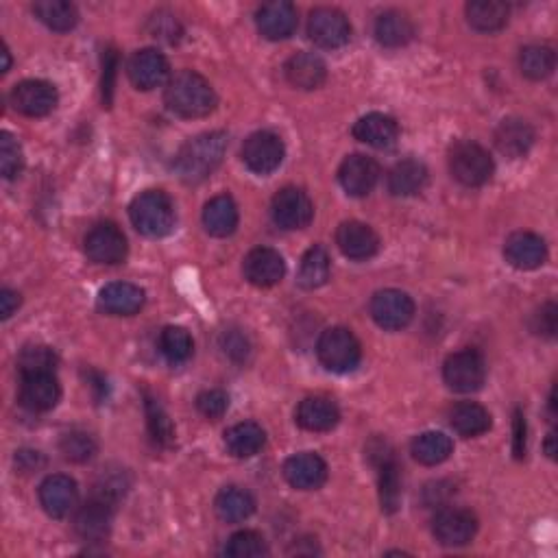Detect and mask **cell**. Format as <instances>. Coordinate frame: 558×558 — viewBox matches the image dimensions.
I'll return each instance as SVG.
<instances>
[{
	"instance_id": "6da1fadb",
	"label": "cell",
	"mask_w": 558,
	"mask_h": 558,
	"mask_svg": "<svg viewBox=\"0 0 558 558\" xmlns=\"http://www.w3.org/2000/svg\"><path fill=\"white\" fill-rule=\"evenodd\" d=\"M227 153V136L223 131L201 133L190 138L175 157V171L186 184H199L223 164Z\"/></svg>"
},
{
	"instance_id": "7a4b0ae2",
	"label": "cell",
	"mask_w": 558,
	"mask_h": 558,
	"mask_svg": "<svg viewBox=\"0 0 558 558\" xmlns=\"http://www.w3.org/2000/svg\"><path fill=\"white\" fill-rule=\"evenodd\" d=\"M164 101L166 107L181 118L210 116L218 103L210 81L194 70H181L168 81Z\"/></svg>"
},
{
	"instance_id": "3957f363",
	"label": "cell",
	"mask_w": 558,
	"mask_h": 558,
	"mask_svg": "<svg viewBox=\"0 0 558 558\" xmlns=\"http://www.w3.org/2000/svg\"><path fill=\"white\" fill-rule=\"evenodd\" d=\"M133 227L147 238H164L175 227L173 201L162 190H147L138 194L129 205Z\"/></svg>"
},
{
	"instance_id": "277c9868",
	"label": "cell",
	"mask_w": 558,
	"mask_h": 558,
	"mask_svg": "<svg viewBox=\"0 0 558 558\" xmlns=\"http://www.w3.org/2000/svg\"><path fill=\"white\" fill-rule=\"evenodd\" d=\"M450 171L458 184H463L467 188H478L489 184L495 171V164L487 149L471 140H463L454 144V149L450 153Z\"/></svg>"
},
{
	"instance_id": "5b68a950",
	"label": "cell",
	"mask_w": 558,
	"mask_h": 558,
	"mask_svg": "<svg viewBox=\"0 0 558 558\" xmlns=\"http://www.w3.org/2000/svg\"><path fill=\"white\" fill-rule=\"evenodd\" d=\"M317 356L325 369L334 373H349L360 365L362 349L358 338L345 327H330L317 343Z\"/></svg>"
},
{
	"instance_id": "8992f818",
	"label": "cell",
	"mask_w": 558,
	"mask_h": 558,
	"mask_svg": "<svg viewBox=\"0 0 558 558\" xmlns=\"http://www.w3.org/2000/svg\"><path fill=\"white\" fill-rule=\"evenodd\" d=\"M367 456L371 465L378 469L380 482V504L384 513H395L402 502V476L395 460L393 447L382 439H373L367 447Z\"/></svg>"
},
{
	"instance_id": "52a82bcc",
	"label": "cell",
	"mask_w": 558,
	"mask_h": 558,
	"mask_svg": "<svg viewBox=\"0 0 558 558\" xmlns=\"http://www.w3.org/2000/svg\"><path fill=\"white\" fill-rule=\"evenodd\" d=\"M443 380L456 393H476L487 380L484 358L473 349L456 351L443 365Z\"/></svg>"
},
{
	"instance_id": "ba28073f",
	"label": "cell",
	"mask_w": 558,
	"mask_h": 558,
	"mask_svg": "<svg viewBox=\"0 0 558 558\" xmlns=\"http://www.w3.org/2000/svg\"><path fill=\"white\" fill-rule=\"evenodd\" d=\"M371 317L382 330H404L415 319V301L404 290L386 288L371 299Z\"/></svg>"
},
{
	"instance_id": "9c48e42d",
	"label": "cell",
	"mask_w": 558,
	"mask_h": 558,
	"mask_svg": "<svg viewBox=\"0 0 558 558\" xmlns=\"http://www.w3.org/2000/svg\"><path fill=\"white\" fill-rule=\"evenodd\" d=\"M284 142L273 131L253 133L242 144V162L247 164L251 173L271 175L284 162Z\"/></svg>"
},
{
	"instance_id": "30bf717a",
	"label": "cell",
	"mask_w": 558,
	"mask_h": 558,
	"mask_svg": "<svg viewBox=\"0 0 558 558\" xmlns=\"http://www.w3.org/2000/svg\"><path fill=\"white\" fill-rule=\"evenodd\" d=\"M308 35L319 48L334 51V48H341L349 42L351 27L343 11L332 7H319L314 9L308 18Z\"/></svg>"
},
{
	"instance_id": "8fae6325",
	"label": "cell",
	"mask_w": 558,
	"mask_h": 558,
	"mask_svg": "<svg viewBox=\"0 0 558 558\" xmlns=\"http://www.w3.org/2000/svg\"><path fill=\"white\" fill-rule=\"evenodd\" d=\"M478 532V519L465 508H445L432 521V535L445 548H463Z\"/></svg>"
},
{
	"instance_id": "7c38bea8",
	"label": "cell",
	"mask_w": 558,
	"mask_h": 558,
	"mask_svg": "<svg viewBox=\"0 0 558 558\" xmlns=\"http://www.w3.org/2000/svg\"><path fill=\"white\" fill-rule=\"evenodd\" d=\"M83 249L96 264H120L127 258L129 245L125 234L114 223H99L88 232Z\"/></svg>"
},
{
	"instance_id": "4fadbf2b",
	"label": "cell",
	"mask_w": 558,
	"mask_h": 558,
	"mask_svg": "<svg viewBox=\"0 0 558 558\" xmlns=\"http://www.w3.org/2000/svg\"><path fill=\"white\" fill-rule=\"evenodd\" d=\"M271 214L277 227L293 232V229H303L310 225L314 216V205L306 192L290 186L275 194Z\"/></svg>"
},
{
	"instance_id": "5bb4252c",
	"label": "cell",
	"mask_w": 558,
	"mask_h": 558,
	"mask_svg": "<svg viewBox=\"0 0 558 558\" xmlns=\"http://www.w3.org/2000/svg\"><path fill=\"white\" fill-rule=\"evenodd\" d=\"M11 105L16 112L29 116V118H42L48 116L57 107V90L53 83L29 79L22 81L11 90Z\"/></svg>"
},
{
	"instance_id": "9a60e30c",
	"label": "cell",
	"mask_w": 558,
	"mask_h": 558,
	"mask_svg": "<svg viewBox=\"0 0 558 558\" xmlns=\"http://www.w3.org/2000/svg\"><path fill=\"white\" fill-rule=\"evenodd\" d=\"M129 79L138 90H155L166 83L168 75H171V66L168 59L155 51V48H142L136 55L129 59Z\"/></svg>"
},
{
	"instance_id": "2e32d148",
	"label": "cell",
	"mask_w": 558,
	"mask_h": 558,
	"mask_svg": "<svg viewBox=\"0 0 558 558\" xmlns=\"http://www.w3.org/2000/svg\"><path fill=\"white\" fill-rule=\"evenodd\" d=\"M338 181L349 197H367L380 181V166L373 157L349 155L338 171Z\"/></svg>"
},
{
	"instance_id": "e0dca14e",
	"label": "cell",
	"mask_w": 558,
	"mask_h": 558,
	"mask_svg": "<svg viewBox=\"0 0 558 558\" xmlns=\"http://www.w3.org/2000/svg\"><path fill=\"white\" fill-rule=\"evenodd\" d=\"M62 397V386L55 373H31L22 375L20 404L33 412L53 410Z\"/></svg>"
},
{
	"instance_id": "ac0fdd59",
	"label": "cell",
	"mask_w": 558,
	"mask_h": 558,
	"mask_svg": "<svg viewBox=\"0 0 558 558\" xmlns=\"http://www.w3.org/2000/svg\"><path fill=\"white\" fill-rule=\"evenodd\" d=\"M77 500H79L77 482L70 476L55 473V476H48L40 484V504L44 511L55 519H64L66 515H70V511H75Z\"/></svg>"
},
{
	"instance_id": "d6986e66",
	"label": "cell",
	"mask_w": 558,
	"mask_h": 558,
	"mask_svg": "<svg viewBox=\"0 0 558 558\" xmlns=\"http://www.w3.org/2000/svg\"><path fill=\"white\" fill-rule=\"evenodd\" d=\"M297 9L288 0H273L258 9L256 24L266 40H286L297 29Z\"/></svg>"
},
{
	"instance_id": "ffe728a7",
	"label": "cell",
	"mask_w": 558,
	"mask_h": 558,
	"mask_svg": "<svg viewBox=\"0 0 558 558\" xmlns=\"http://www.w3.org/2000/svg\"><path fill=\"white\" fill-rule=\"evenodd\" d=\"M284 478L293 489L314 491L327 480V465L319 454L301 452L290 456L284 463Z\"/></svg>"
},
{
	"instance_id": "44dd1931",
	"label": "cell",
	"mask_w": 558,
	"mask_h": 558,
	"mask_svg": "<svg viewBox=\"0 0 558 558\" xmlns=\"http://www.w3.org/2000/svg\"><path fill=\"white\" fill-rule=\"evenodd\" d=\"M242 271H245V277L253 286L271 288L284 279L286 264L275 249L258 247L247 253L245 262H242Z\"/></svg>"
},
{
	"instance_id": "7402d4cb",
	"label": "cell",
	"mask_w": 558,
	"mask_h": 558,
	"mask_svg": "<svg viewBox=\"0 0 558 558\" xmlns=\"http://www.w3.org/2000/svg\"><path fill=\"white\" fill-rule=\"evenodd\" d=\"M504 258L519 271H532L539 269L548 260V247H545V240L537 234L517 232L506 240Z\"/></svg>"
},
{
	"instance_id": "603a6c76",
	"label": "cell",
	"mask_w": 558,
	"mask_h": 558,
	"mask_svg": "<svg viewBox=\"0 0 558 558\" xmlns=\"http://www.w3.org/2000/svg\"><path fill=\"white\" fill-rule=\"evenodd\" d=\"M336 245L349 260H369L380 251V238L360 221H347L336 232Z\"/></svg>"
},
{
	"instance_id": "cb8c5ba5",
	"label": "cell",
	"mask_w": 558,
	"mask_h": 558,
	"mask_svg": "<svg viewBox=\"0 0 558 558\" xmlns=\"http://www.w3.org/2000/svg\"><path fill=\"white\" fill-rule=\"evenodd\" d=\"M112 521H114V506L103 500H92L83 504L77 515H75V530L81 539L99 543L105 541L112 532Z\"/></svg>"
},
{
	"instance_id": "d4e9b609",
	"label": "cell",
	"mask_w": 558,
	"mask_h": 558,
	"mask_svg": "<svg viewBox=\"0 0 558 558\" xmlns=\"http://www.w3.org/2000/svg\"><path fill=\"white\" fill-rule=\"evenodd\" d=\"M535 138V129L521 118H504L495 129V147L508 160H519V157L528 155Z\"/></svg>"
},
{
	"instance_id": "484cf974",
	"label": "cell",
	"mask_w": 558,
	"mask_h": 558,
	"mask_svg": "<svg viewBox=\"0 0 558 558\" xmlns=\"http://www.w3.org/2000/svg\"><path fill=\"white\" fill-rule=\"evenodd\" d=\"M144 290L129 282L107 284L99 293V308L114 317H131L144 306Z\"/></svg>"
},
{
	"instance_id": "4316f807",
	"label": "cell",
	"mask_w": 558,
	"mask_h": 558,
	"mask_svg": "<svg viewBox=\"0 0 558 558\" xmlns=\"http://www.w3.org/2000/svg\"><path fill=\"white\" fill-rule=\"evenodd\" d=\"M297 423L308 432H330L336 428L341 412L327 397H306L297 408Z\"/></svg>"
},
{
	"instance_id": "83f0119b",
	"label": "cell",
	"mask_w": 558,
	"mask_h": 558,
	"mask_svg": "<svg viewBox=\"0 0 558 558\" xmlns=\"http://www.w3.org/2000/svg\"><path fill=\"white\" fill-rule=\"evenodd\" d=\"M354 138L373 149H391L399 138V127L391 116L373 112L362 116L354 125Z\"/></svg>"
},
{
	"instance_id": "f1b7e54d",
	"label": "cell",
	"mask_w": 558,
	"mask_h": 558,
	"mask_svg": "<svg viewBox=\"0 0 558 558\" xmlns=\"http://www.w3.org/2000/svg\"><path fill=\"white\" fill-rule=\"evenodd\" d=\"M284 70L290 86L299 90H317L327 79V66L323 59L314 53H297L295 57L288 59Z\"/></svg>"
},
{
	"instance_id": "f546056e",
	"label": "cell",
	"mask_w": 558,
	"mask_h": 558,
	"mask_svg": "<svg viewBox=\"0 0 558 558\" xmlns=\"http://www.w3.org/2000/svg\"><path fill=\"white\" fill-rule=\"evenodd\" d=\"M238 208L229 194H218L212 201L205 203L203 227L214 238H227L238 227Z\"/></svg>"
},
{
	"instance_id": "4dcf8cb0",
	"label": "cell",
	"mask_w": 558,
	"mask_h": 558,
	"mask_svg": "<svg viewBox=\"0 0 558 558\" xmlns=\"http://www.w3.org/2000/svg\"><path fill=\"white\" fill-rule=\"evenodd\" d=\"M428 186V168L419 160L397 162L388 173V190L395 197H415Z\"/></svg>"
},
{
	"instance_id": "1f68e13d",
	"label": "cell",
	"mask_w": 558,
	"mask_h": 558,
	"mask_svg": "<svg viewBox=\"0 0 558 558\" xmlns=\"http://www.w3.org/2000/svg\"><path fill=\"white\" fill-rule=\"evenodd\" d=\"M467 22L480 33H495L508 24L511 9L500 0H473L465 7Z\"/></svg>"
},
{
	"instance_id": "d6a6232c",
	"label": "cell",
	"mask_w": 558,
	"mask_h": 558,
	"mask_svg": "<svg viewBox=\"0 0 558 558\" xmlns=\"http://www.w3.org/2000/svg\"><path fill=\"white\" fill-rule=\"evenodd\" d=\"M412 38H415V24L402 11H384L375 20V40L386 48L406 46Z\"/></svg>"
},
{
	"instance_id": "836d02e7",
	"label": "cell",
	"mask_w": 558,
	"mask_h": 558,
	"mask_svg": "<svg viewBox=\"0 0 558 558\" xmlns=\"http://www.w3.org/2000/svg\"><path fill=\"white\" fill-rule=\"evenodd\" d=\"M214 508L216 515L227 521V524H238V521H245L256 513V497L247 489L227 487L216 495Z\"/></svg>"
},
{
	"instance_id": "e575fe53",
	"label": "cell",
	"mask_w": 558,
	"mask_h": 558,
	"mask_svg": "<svg viewBox=\"0 0 558 558\" xmlns=\"http://www.w3.org/2000/svg\"><path fill=\"white\" fill-rule=\"evenodd\" d=\"M266 443L264 430L253 421L238 423V426L229 428L225 432V445L232 456L236 458H251L262 452V447Z\"/></svg>"
},
{
	"instance_id": "d590c367",
	"label": "cell",
	"mask_w": 558,
	"mask_h": 558,
	"mask_svg": "<svg viewBox=\"0 0 558 558\" xmlns=\"http://www.w3.org/2000/svg\"><path fill=\"white\" fill-rule=\"evenodd\" d=\"M450 423L454 432H458L465 439H473V436H480L484 432H489L491 428V415L489 410L476 404V402H463L456 404L450 412Z\"/></svg>"
},
{
	"instance_id": "8d00e7d4",
	"label": "cell",
	"mask_w": 558,
	"mask_h": 558,
	"mask_svg": "<svg viewBox=\"0 0 558 558\" xmlns=\"http://www.w3.org/2000/svg\"><path fill=\"white\" fill-rule=\"evenodd\" d=\"M454 452V441L443 432H423L412 441V456L417 463L426 467H436L445 463Z\"/></svg>"
},
{
	"instance_id": "74e56055",
	"label": "cell",
	"mask_w": 558,
	"mask_h": 558,
	"mask_svg": "<svg viewBox=\"0 0 558 558\" xmlns=\"http://www.w3.org/2000/svg\"><path fill=\"white\" fill-rule=\"evenodd\" d=\"M33 14L38 16L42 24H46L51 31L66 33L77 27L79 11L72 3L66 0H40L33 5Z\"/></svg>"
},
{
	"instance_id": "f35d334b",
	"label": "cell",
	"mask_w": 558,
	"mask_h": 558,
	"mask_svg": "<svg viewBox=\"0 0 558 558\" xmlns=\"http://www.w3.org/2000/svg\"><path fill=\"white\" fill-rule=\"evenodd\" d=\"M327 279H330V256H327L323 247H310L303 253L299 264V286L306 290H317L327 284Z\"/></svg>"
},
{
	"instance_id": "ab89813d",
	"label": "cell",
	"mask_w": 558,
	"mask_h": 558,
	"mask_svg": "<svg viewBox=\"0 0 558 558\" xmlns=\"http://www.w3.org/2000/svg\"><path fill=\"white\" fill-rule=\"evenodd\" d=\"M556 68V55L550 46H539L532 44L521 48L519 53V70L521 75L532 79V81H541L548 79Z\"/></svg>"
},
{
	"instance_id": "60d3db41",
	"label": "cell",
	"mask_w": 558,
	"mask_h": 558,
	"mask_svg": "<svg viewBox=\"0 0 558 558\" xmlns=\"http://www.w3.org/2000/svg\"><path fill=\"white\" fill-rule=\"evenodd\" d=\"M192 336L188 334V330L184 327H164V332L160 334V349L168 362L173 365H181L192 356Z\"/></svg>"
},
{
	"instance_id": "b9f144b4",
	"label": "cell",
	"mask_w": 558,
	"mask_h": 558,
	"mask_svg": "<svg viewBox=\"0 0 558 558\" xmlns=\"http://www.w3.org/2000/svg\"><path fill=\"white\" fill-rule=\"evenodd\" d=\"M269 554V545L256 530H240L229 537L225 545V556L229 558H262Z\"/></svg>"
},
{
	"instance_id": "7bdbcfd3",
	"label": "cell",
	"mask_w": 558,
	"mask_h": 558,
	"mask_svg": "<svg viewBox=\"0 0 558 558\" xmlns=\"http://www.w3.org/2000/svg\"><path fill=\"white\" fill-rule=\"evenodd\" d=\"M144 406H147V423H149L151 439L155 441V445L171 447L175 443V428L171 417L166 415L162 404L153 397H147V404Z\"/></svg>"
},
{
	"instance_id": "ee69618b",
	"label": "cell",
	"mask_w": 558,
	"mask_h": 558,
	"mask_svg": "<svg viewBox=\"0 0 558 558\" xmlns=\"http://www.w3.org/2000/svg\"><path fill=\"white\" fill-rule=\"evenodd\" d=\"M59 447H62V454L66 460H70V463H88V460H92L96 456V441H94V436H90L88 432H68L62 443H59Z\"/></svg>"
},
{
	"instance_id": "f6af8a7d",
	"label": "cell",
	"mask_w": 558,
	"mask_h": 558,
	"mask_svg": "<svg viewBox=\"0 0 558 558\" xmlns=\"http://www.w3.org/2000/svg\"><path fill=\"white\" fill-rule=\"evenodd\" d=\"M18 367L22 375H31V373H55L57 367V354L51 347L44 345H35V347H27L20 354Z\"/></svg>"
},
{
	"instance_id": "bcb514c9",
	"label": "cell",
	"mask_w": 558,
	"mask_h": 558,
	"mask_svg": "<svg viewBox=\"0 0 558 558\" xmlns=\"http://www.w3.org/2000/svg\"><path fill=\"white\" fill-rule=\"evenodd\" d=\"M24 164L20 142L11 136V133L3 131L0 136V171H3L5 179H14L20 175Z\"/></svg>"
},
{
	"instance_id": "7dc6e473",
	"label": "cell",
	"mask_w": 558,
	"mask_h": 558,
	"mask_svg": "<svg viewBox=\"0 0 558 558\" xmlns=\"http://www.w3.org/2000/svg\"><path fill=\"white\" fill-rule=\"evenodd\" d=\"M125 491H127L125 473H107V476H103L99 482H96L92 497L116 506L120 502V497L125 495Z\"/></svg>"
},
{
	"instance_id": "c3c4849f",
	"label": "cell",
	"mask_w": 558,
	"mask_h": 558,
	"mask_svg": "<svg viewBox=\"0 0 558 558\" xmlns=\"http://www.w3.org/2000/svg\"><path fill=\"white\" fill-rule=\"evenodd\" d=\"M149 31L155 40H162L168 44H175L181 38V27L173 14L168 11H157L149 20Z\"/></svg>"
},
{
	"instance_id": "681fc988",
	"label": "cell",
	"mask_w": 558,
	"mask_h": 558,
	"mask_svg": "<svg viewBox=\"0 0 558 558\" xmlns=\"http://www.w3.org/2000/svg\"><path fill=\"white\" fill-rule=\"evenodd\" d=\"M197 408H199L203 417L221 419L229 408V397H227V393L218 391V388H212V391H203L197 397Z\"/></svg>"
},
{
	"instance_id": "f907efd6",
	"label": "cell",
	"mask_w": 558,
	"mask_h": 558,
	"mask_svg": "<svg viewBox=\"0 0 558 558\" xmlns=\"http://www.w3.org/2000/svg\"><path fill=\"white\" fill-rule=\"evenodd\" d=\"M556 327H558V308L554 301H548L535 314V319H532V332L545 336V338H554Z\"/></svg>"
},
{
	"instance_id": "816d5d0a",
	"label": "cell",
	"mask_w": 558,
	"mask_h": 558,
	"mask_svg": "<svg viewBox=\"0 0 558 558\" xmlns=\"http://www.w3.org/2000/svg\"><path fill=\"white\" fill-rule=\"evenodd\" d=\"M221 347L225 351V356H229L234 362L247 360V356L251 354V345L247 341V336L240 334L238 330L225 332L221 338Z\"/></svg>"
},
{
	"instance_id": "f5cc1de1",
	"label": "cell",
	"mask_w": 558,
	"mask_h": 558,
	"mask_svg": "<svg viewBox=\"0 0 558 558\" xmlns=\"http://www.w3.org/2000/svg\"><path fill=\"white\" fill-rule=\"evenodd\" d=\"M116 70H118V55L116 51H105L103 55V103L109 107L114 99V83H116Z\"/></svg>"
},
{
	"instance_id": "db71d44e",
	"label": "cell",
	"mask_w": 558,
	"mask_h": 558,
	"mask_svg": "<svg viewBox=\"0 0 558 558\" xmlns=\"http://www.w3.org/2000/svg\"><path fill=\"white\" fill-rule=\"evenodd\" d=\"M513 452L517 458L526 456V417L521 410H515V421H513Z\"/></svg>"
},
{
	"instance_id": "11a10c76",
	"label": "cell",
	"mask_w": 558,
	"mask_h": 558,
	"mask_svg": "<svg viewBox=\"0 0 558 558\" xmlns=\"http://www.w3.org/2000/svg\"><path fill=\"white\" fill-rule=\"evenodd\" d=\"M18 308H20V295L16 290L5 288L3 293H0V314H3V319H9Z\"/></svg>"
},
{
	"instance_id": "9f6ffc18",
	"label": "cell",
	"mask_w": 558,
	"mask_h": 558,
	"mask_svg": "<svg viewBox=\"0 0 558 558\" xmlns=\"http://www.w3.org/2000/svg\"><path fill=\"white\" fill-rule=\"evenodd\" d=\"M16 463H18V467L24 469V471H33V469H38V467L44 463V460H42V456H40L38 452L24 450V452H20V454L16 456Z\"/></svg>"
},
{
	"instance_id": "6f0895ef",
	"label": "cell",
	"mask_w": 558,
	"mask_h": 558,
	"mask_svg": "<svg viewBox=\"0 0 558 558\" xmlns=\"http://www.w3.org/2000/svg\"><path fill=\"white\" fill-rule=\"evenodd\" d=\"M556 432L548 434V441H545V454H548L552 460L556 458Z\"/></svg>"
},
{
	"instance_id": "680465c9",
	"label": "cell",
	"mask_w": 558,
	"mask_h": 558,
	"mask_svg": "<svg viewBox=\"0 0 558 558\" xmlns=\"http://www.w3.org/2000/svg\"><path fill=\"white\" fill-rule=\"evenodd\" d=\"M0 55H3V68H0V70H3V72H7V70L11 68V57H9V48H7V46H3V53H0Z\"/></svg>"
},
{
	"instance_id": "91938a15",
	"label": "cell",
	"mask_w": 558,
	"mask_h": 558,
	"mask_svg": "<svg viewBox=\"0 0 558 558\" xmlns=\"http://www.w3.org/2000/svg\"><path fill=\"white\" fill-rule=\"evenodd\" d=\"M550 412L552 415H556V388H552V393H550Z\"/></svg>"
}]
</instances>
